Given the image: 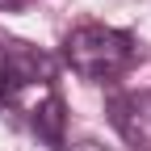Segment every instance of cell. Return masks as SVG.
<instances>
[{
	"instance_id": "obj_3",
	"label": "cell",
	"mask_w": 151,
	"mask_h": 151,
	"mask_svg": "<svg viewBox=\"0 0 151 151\" xmlns=\"http://www.w3.org/2000/svg\"><path fill=\"white\" fill-rule=\"evenodd\" d=\"M29 122H34V130H38L46 143H55V147L63 143V101H59V92H55V88H46V97L34 105Z\"/></svg>"
},
{
	"instance_id": "obj_1",
	"label": "cell",
	"mask_w": 151,
	"mask_h": 151,
	"mask_svg": "<svg viewBox=\"0 0 151 151\" xmlns=\"http://www.w3.org/2000/svg\"><path fill=\"white\" fill-rule=\"evenodd\" d=\"M63 59L76 76H84L92 84L118 80L122 71L134 63V38L113 25H76L63 38Z\"/></svg>"
},
{
	"instance_id": "obj_5",
	"label": "cell",
	"mask_w": 151,
	"mask_h": 151,
	"mask_svg": "<svg viewBox=\"0 0 151 151\" xmlns=\"http://www.w3.org/2000/svg\"><path fill=\"white\" fill-rule=\"evenodd\" d=\"M67 151H109V147H101V143H92V139H84V143H76V147H67Z\"/></svg>"
},
{
	"instance_id": "obj_6",
	"label": "cell",
	"mask_w": 151,
	"mask_h": 151,
	"mask_svg": "<svg viewBox=\"0 0 151 151\" xmlns=\"http://www.w3.org/2000/svg\"><path fill=\"white\" fill-rule=\"evenodd\" d=\"M25 4H34V0H0V9H4V13H13V9H25Z\"/></svg>"
},
{
	"instance_id": "obj_4",
	"label": "cell",
	"mask_w": 151,
	"mask_h": 151,
	"mask_svg": "<svg viewBox=\"0 0 151 151\" xmlns=\"http://www.w3.org/2000/svg\"><path fill=\"white\" fill-rule=\"evenodd\" d=\"M13 92V67H9V42L0 46V97Z\"/></svg>"
},
{
	"instance_id": "obj_2",
	"label": "cell",
	"mask_w": 151,
	"mask_h": 151,
	"mask_svg": "<svg viewBox=\"0 0 151 151\" xmlns=\"http://www.w3.org/2000/svg\"><path fill=\"white\" fill-rule=\"evenodd\" d=\"M109 118L118 126V134L134 147V151H151V92H126L113 97Z\"/></svg>"
}]
</instances>
